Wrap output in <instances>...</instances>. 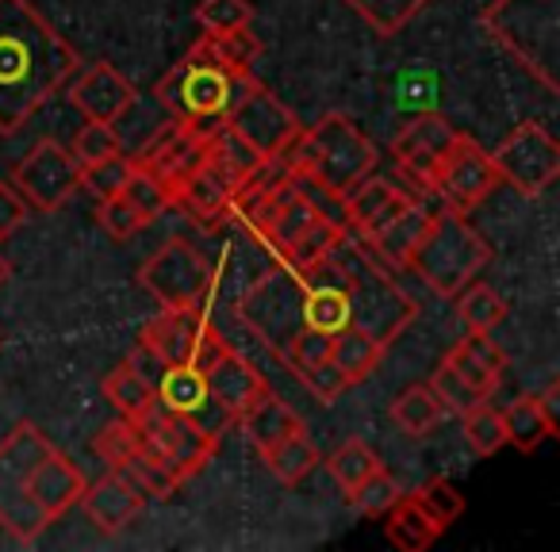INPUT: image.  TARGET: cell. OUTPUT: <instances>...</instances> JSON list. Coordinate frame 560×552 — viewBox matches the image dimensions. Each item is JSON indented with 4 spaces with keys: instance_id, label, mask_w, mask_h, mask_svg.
Returning a JSON list of instances; mask_svg holds the SVG:
<instances>
[{
    "instance_id": "91938a15",
    "label": "cell",
    "mask_w": 560,
    "mask_h": 552,
    "mask_svg": "<svg viewBox=\"0 0 560 552\" xmlns=\"http://www.w3.org/2000/svg\"><path fill=\"white\" fill-rule=\"evenodd\" d=\"M9 272H12V265H9V257H4V254H0V284H4V281H9Z\"/></svg>"
},
{
    "instance_id": "4dcf8cb0",
    "label": "cell",
    "mask_w": 560,
    "mask_h": 552,
    "mask_svg": "<svg viewBox=\"0 0 560 552\" xmlns=\"http://www.w3.org/2000/svg\"><path fill=\"white\" fill-rule=\"evenodd\" d=\"M261 460L269 465V472L277 475L280 483H300L307 472H315V468L323 465L319 449L312 445V437L304 434V430H296V434L280 437L277 445H269V449L261 453Z\"/></svg>"
},
{
    "instance_id": "e0dca14e",
    "label": "cell",
    "mask_w": 560,
    "mask_h": 552,
    "mask_svg": "<svg viewBox=\"0 0 560 552\" xmlns=\"http://www.w3.org/2000/svg\"><path fill=\"white\" fill-rule=\"evenodd\" d=\"M81 506H85L89 521H93L101 533L116 537L142 514L147 495H142L131 480H124L119 472H108L104 480L85 483V491H81Z\"/></svg>"
},
{
    "instance_id": "8fae6325",
    "label": "cell",
    "mask_w": 560,
    "mask_h": 552,
    "mask_svg": "<svg viewBox=\"0 0 560 552\" xmlns=\"http://www.w3.org/2000/svg\"><path fill=\"white\" fill-rule=\"evenodd\" d=\"M223 124L231 127L257 157L280 154V150L292 142V134L300 131V119L292 116V108H284V101H277L261 81H254V73L242 78L238 96H234Z\"/></svg>"
},
{
    "instance_id": "f907efd6",
    "label": "cell",
    "mask_w": 560,
    "mask_h": 552,
    "mask_svg": "<svg viewBox=\"0 0 560 552\" xmlns=\"http://www.w3.org/2000/svg\"><path fill=\"white\" fill-rule=\"evenodd\" d=\"M73 157L81 165H93V162H104V157L119 154V139H116V127L112 124H101V119H85V127L78 131L73 139Z\"/></svg>"
},
{
    "instance_id": "8d00e7d4",
    "label": "cell",
    "mask_w": 560,
    "mask_h": 552,
    "mask_svg": "<svg viewBox=\"0 0 560 552\" xmlns=\"http://www.w3.org/2000/svg\"><path fill=\"white\" fill-rule=\"evenodd\" d=\"M346 4H350L381 39H392V35H399L422 9H427L430 0H346Z\"/></svg>"
},
{
    "instance_id": "d6a6232c",
    "label": "cell",
    "mask_w": 560,
    "mask_h": 552,
    "mask_svg": "<svg viewBox=\"0 0 560 552\" xmlns=\"http://www.w3.org/2000/svg\"><path fill=\"white\" fill-rule=\"evenodd\" d=\"M381 357H384V350L358 327H346L342 334H335V345H330V361L342 368V376L350 380V388L361 380H369L373 368L381 365Z\"/></svg>"
},
{
    "instance_id": "681fc988",
    "label": "cell",
    "mask_w": 560,
    "mask_h": 552,
    "mask_svg": "<svg viewBox=\"0 0 560 552\" xmlns=\"http://www.w3.org/2000/svg\"><path fill=\"white\" fill-rule=\"evenodd\" d=\"M312 219H315V211L307 208V203L300 200V196H289V200L280 203V211L272 215L269 231H265L261 238L269 242V246L277 249V254H284V246H289V242L296 238V234L304 231V226L312 223Z\"/></svg>"
},
{
    "instance_id": "7bdbcfd3",
    "label": "cell",
    "mask_w": 560,
    "mask_h": 552,
    "mask_svg": "<svg viewBox=\"0 0 560 552\" xmlns=\"http://www.w3.org/2000/svg\"><path fill=\"white\" fill-rule=\"evenodd\" d=\"M460 419H465V442L472 445L476 457H491V453H499L506 445L503 414H499L488 399H483V403H476V407H468Z\"/></svg>"
},
{
    "instance_id": "680465c9",
    "label": "cell",
    "mask_w": 560,
    "mask_h": 552,
    "mask_svg": "<svg viewBox=\"0 0 560 552\" xmlns=\"http://www.w3.org/2000/svg\"><path fill=\"white\" fill-rule=\"evenodd\" d=\"M537 407H541V414L549 419V426L557 430L560 426V384L557 380H552L549 388H545L541 396H537Z\"/></svg>"
},
{
    "instance_id": "1f68e13d",
    "label": "cell",
    "mask_w": 560,
    "mask_h": 552,
    "mask_svg": "<svg viewBox=\"0 0 560 552\" xmlns=\"http://www.w3.org/2000/svg\"><path fill=\"white\" fill-rule=\"evenodd\" d=\"M342 234H346L342 226H335V223H327V219L315 215L312 223H307L304 231H300L296 238L284 246V254H280V257H284L292 269H300L307 277V272H315L323 261H327L330 249L342 242Z\"/></svg>"
},
{
    "instance_id": "d4e9b609",
    "label": "cell",
    "mask_w": 560,
    "mask_h": 552,
    "mask_svg": "<svg viewBox=\"0 0 560 552\" xmlns=\"http://www.w3.org/2000/svg\"><path fill=\"white\" fill-rule=\"evenodd\" d=\"M238 422H242V434L249 437V445H254L257 453H265L269 445H277L280 437H289V434H296V430H304L300 414L292 411L284 399L272 396V391H265V396L257 399L249 411H242Z\"/></svg>"
},
{
    "instance_id": "db71d44e",
    "label": "cell",
    "mask_w": 560,
    "mask_h": 552,
    "mask_svg": "<svg viewBox=\"0 0 560 552\" xmlns=\"http://www.w3.org/2000/svg\"><path fill=\"white\" fill-rule=\"evenodd\" d=\"M296 373H300V380L307 384V391H312L323 407H330L338 396H342V391H350V380H346L342 368H338L335 361H319V365L296 368Z\"/></svg>"
},
{
    "instance_id": "11a10c76",
    "label": "cell",
    "mask_w": 560,
    "mask_h": 552,
    "mask_svg": "<svg viewBox=\"0 0 560 552\" xmlns=\"http://www.w3.org/2000/svg\"><path fill=\"white\" fill-rule=\"evenodd\" d=\"M124 365L131 368V373L139 376V380L147 384V388H154V391H158V384H162L165 368H170V365H165V357H162V353H158L150 342H142V338H139V342H135V350L127 353V361H124Z\"/></svg>"
},
{
    "instance_id": "8992f818",
    "label": "cell",
    "mask_w": 560,
    "mask_h": 552,
    "mask_svg": "<svg viewBox=\"0 0 560 552\" xmlns=\"http://www.w3.org/2000/svg\"><path fill=\"white\" fill-rule=\"evenodd\" d=\"M304 296H307V277L280 257L272 269H265L261 277L242 292L238 315L257 334V342L269 345L280 357H289L292 342L307 330Z\"/></svg>"
},
{
    "instance_id": "603a6c76",
    "label": "cell",
    "mask_w": 560,
    "mask_h": 552,
    "mask_svg": "<svg viewBox=\"0 0 560 552\" xmlns=\"http://www.w3.org/2000/svg\"><path fill=\"white\" fill-rule=\"evenodd\" d=\"M430 215H434V211H427L419 200H407L404 208H399L396 215H392L388 223L381 226V231L369 234V238H365L369 249H373L381 261L396 265V269H407L415 246H419V238L427 234Z\"/></svg>"
},
{
    "instance_id": "cb8c5ba5",
    "label": "cell",
    "mask_w": 560,
    "mask_h": 552,
    "mask_svg": "<svg viewBox=\"0 0 560 552\" xmlns=\"http://www.w3.org/2000/svg\"><path fill=\"white\" fill-rule=\"evenodd\" d=\"M407 200H411V196H407L404 188L388 185V180L365 177L358 188L346 192V223L369 238V234L381 231V226L388 223V219L396 215Z\"/></svg>"
},
{
    "instance_id": "bcb514c9",
    "label": "cell",
    "mask_w": 560,
    "mask_h": 552,
    "mask_svg": "<svg viewBox=\"0 0 560 552\" xmlns=\"http://www.w3.org/2000/svg\"><path fill=\"white\" fill-rule=\"evenodd\" d=\"M292 188H296V196L319 219H327V223H335V226H342V231H350V223H346V196L330 192V188L323 185V180H315L312 173H292Z\"/></svg>"
},
{
    "instance_id": "f1b7e54d",
    "label": "cell",
    "mask_w": 560,
    "mask_h": 552,
    "mask_svg": "<svg viewBox=\"0 0 560 552\" xmlns=\"http://www.w3.org/2000/svg\"><path fill=\"white\" fill-rule=\"evenodd\" d=\"M304 322L307 330H319V334H342L346 327H353V307L350 292L342 284H307L304 296Z\"/></svg>"
},
{
    "instance_id": "ba28073f",
    "label": "cell",
    "mask_w": 560,
    "mask_h": 552,
    "mask_svg": "<svg viewBox=\"0 0 560 552\" xmlns=\"http://www.w3.org/2000/svg\"><path fill=\"white\" fill-rule=\"evenodd\" d=\"M131 422H135V434H139V449L147 453V457L162 460L180 483L192 480L219 449V437L203 434V430L196 426L192 419H185V414L165 411L158 399Z\"/></svg>"
},
{
    "instance_id": "b9f144b4",
    "label": "cell",
    "mask_w": 560,
    "mask_h": 552,
    "mask_svg": "<svg viewBox=\"0 0 560 552\" xmlns=\"http://www.w3.org/2000/svg\"><path fill=\"white\" fill-rule=\"evenodd\" d=\"M104 396H108V403L116 407L124 419H139V414L158 399L154 388H147V384H142L127 365L112 368V373L104 376Z\"/></svg>"
},
{
    "instance_id": "ee69618b",
    "label": "cell",
    "mask_w": 560,
    "mask_h": 552,
    "mask_svg": "<svg viewBox=\"0 0 560 552\" xmlns=\"http://www.w3.org/2000/svg\"><path fill=\"white\" fill-rule=\"evenodd\" d=\"M196 24H200L208 35L254 27V4H249V0H200Z\"/></svg>"
},
{
    "instance_id": "4316f807",
    "label": "cell",
    "mask_w": 560,
    "mask_h": 552,
    "mask_svg": "<svg viewBox=\"0 0 560 552\" xmlns=\"http://www.w3.org/2000/svg\"><path fill=\"white\" fill-rule=\"evenodd\" d=\"M384 537H388V544L399 552H427L430 544L442 537V529L411 503V495H404L388 514H384Z\"/></svg>"
},
{
    "instance_id": "ab89813d",
    "label": "cell",
    "mask_w": 560,
    "mask_h": 552,
    "mask_svg": "<svg viewBox=\"0 0 560 552\" xmlns=\"http://www.w3.org/2000/svg\"><path fill=\"white\" fill-rule=\"evenodd\" d=\"M112 472H119L124 480H131L147 498H173V495H177V488H180L177 475H173L162 460L147 457L142 449L131 453V457H127L119 468H112Z\"/></svg>"
},
{
    "instance_id": "5b68a950",
    "label": "cell",
    "mask_w": 560,
    "mask_h": 552,
    "mask_svg": "<svg viewBox=\"0 0 560 552\" xmlns=\"http://www.w3.org/2000/svg\"><path fill=\"white\" fill-rule=\"evenodd\" d=\"M55 449L47 434L32 422H16L9 437L0 442V529H9L20 544H32L43 537L50 518L35 503V472L43 457Z\"/></svg>"
},
{
    "instance_id": "9c48e42d",
    "label": "cell",
    "mask_w": 560,
    "mask_h": 552,
    "mask_svg": "<svg viewBox=\"0 0 560 552\" xmlns=\"http://www.w3.org/2000/svg\"><path fill=\"white\" fill-rule=\"evenodd\" d=\"M307 131H312L315 142V162L307 173L315 180H323L330 192L346 196L350 188H358L361 180L376 173V146L365 139V131L353 119L330 111Z\"/></svg>"
},
{
    "instance_id": "484cf974",
    "label": "cell",
    "mask_w": 560,
    "mask_h": 552,
    "mask_svg": "<svg viewBox=\"0 0 560 552\" xmlns=\"http://www.w3.org/2000/svg\"><path fill=\"white\" fill-rule=\"evenodd\" d=\"M231 192H234V188L226 185L215 169H208V165H203L200 173H192V177L177 188L173 203H180V208H185L192 219H200V223H211V219L226 215V208H231Z\"/></svg>"
},
{
    "instance_id": "7402d4cb",
    "label": "cell",
    "mask_w": 560,
    "mask_h": 552,
    "mask_svg": "<svg viewBox=\"0 0 560 552\" xmlns=\"http://www.w3.org/2000/svg\"><path fill=\"white\" fill-rule=\"evenodd\" d=\"M81 491H85V475L73 465L66 453L50 449L43 457L39 472H35V503L47 514L50 521H58L73 503H81Z\"/></svg>"
},
{
    "instance_id": "7a4b0ae2",
    "label": "cell",
    "mask_w": 560,
    "mask_h": 552,
    "mask_svg": "<svg viewBox=\"0 0 560 552\" xmlns=\"http://www.w3.org/2000/svg\"><path fill=\"white\" fill-rule=\"evenodd\" d=\"M323 265H330L346 281L342 289L350 292L353 327L365 330L381 350H388V345L415 322L419 304L381 269V257L369 249V242L365 246H353L342 234V242L330 249V257Z\"/></svg>"
},
{
    "instance_id": "3957f363",
    "label": "cell",
    "mask_w": 560,
    "mask_h": 552,
    "mask_svg": "<svg viewBox=\"0 0 560 552\" xmlns=\"http://www.w3.org/2000/svg\"><path fill=\"white\" fill-rule=\"evenodd\" d=\"M480 24L545 93H560V0H491Z\"/></svg>"
},
{
    "instance_id": "d6986e66",
    "label": "cell",
    "mask_w": 560,
    "mask_h": 552,
    "mask_svg": "<svg viewBox=\"0 0 560 552\" xmlns=\"http://www.w3.org/2000/svg\"><path fill=\"white\" fill-rule=\"evenodd\" d=\"M203 380H208L211 399H215V403H223L234 419H238L242 411H249V407H254L257 399L269 391L265 376L234 350H226L219 361H211V365L203 368Z\"/></svg>"
},
{
    "instance_id": "ac0fdd59",
    "label": "cell",
    "mask_w": 560,
    "mask_h": 552,
    "mask_svg": "<svg viewBox=\"0 0 560 552\" xmlns=\"http://www.w3.org/2000/svg\"><path fill=\"white\" fill-rule=\"evenodd\" d=\"M208 322L211 319L203 307H165L162 315H154L142 327V342L154 345L165 357V365H188Z\"/></svg>"
},
{
    "instance_id": "7dc6e473",
    "label": "cell",
    "mask_w": 560,
    "mask_h": 552,
    "mask_svg": "<svg viewBox=\"0 0 560 552\" xmlns=\"http://www.w3.org/2000/svg\"><path fill=\"white\" fill-rule=\"evenodd\" d=\"M96 223H101L116 242H127L131 234H139L150 219L142 215L124 192H116V196H108V200H96Z\"/></svg>"
},
{
    "instance_id": "f546056e",
    "label": "cell",
    "mask_w": 560,
    "mask_h": 552,
    "mask_svg": "<svg viewBox=\"0 0 560 552\" xmlns=\"http://www.w3.org/2000/svg\"><path fill=\"white\" fill-rule=\"evenodd\" d=\"M196 47H200L215 66H223L226 73H234V78H249L257 55H261V39L254 35V27H238V32H223V35H203Z\"/></svg>"
},
{
    "instance_id": "ffe728a7",
    "label": "cell",
    "mask_w": 560,
    "mask_h": 552,
    "mask_svg": "<svg viewBox=\"0 0 560 552\" xmlns=\"http://www.w3.org/2000/svg\"><path fill=\"white\" fill-rule=\"evenodd\" d=\"M112 127H116L119 154H127L131 162H139L142 154H150V150H154L158 142L177 127V119H173L170 111L154 101V96H135V101L127 104L116 119H112Z\"/></svg>"
},
{
    "instance_id": "7c38bea8",
    "label": "cell",
    "mask_w": 560,
    "mask_h": 552,
    "mask_svg": "<svg viewBox=\"0 0 560 552\" xmlns=\"http://www.w3.org/2000/svg\"><path fill=\"white\" fill-rule=\"evenodd\" d=\"M139 281L162 307H203L211 292V269L200 249L188 242H170L142 265Z\"/></svg>"
},
{
    "instance_id": "816d5d0a",
    "label": "cell",
    "mask_w": 560,
    "mask_h": 552,
    "mask_svg": "<svg viewBox=\"0 0 560 552\" xmlns=\"http://www.w3.org/2000/svg\"><path fill=\"white\" fill-rule=\"evenodd\" d=\"M124 196H127V200H131L135 208H139L147 219L162 215V211L170 208V196H165L162 180H158L150 169H142V165H131V177H127V185H124Z\"/></svg>"
},
{
    "instance_id": "d590c367",
    "label": "cell",
    "mask_w": 560,
    "mask_h": 552,
    "mask_svg": "<svg viewBox=\"0 0 560 552\" xmlns=\"http://www.w3.org/2000/svg\"><path fill=\"white\" fill-rule=\"evenodd\" d=\"M453 300H457V319L465 322L468 334H491L506 319V304L488 284H465Z\"/></svg>"
},
{
    "instance_id": "6da1fadb",
    "label": "cell",
    "mask_w": 560,
    "mask_h": 552,
    "mask_svg": "<svg viewBox=\"0 0 560 552\" xmlns=\"http://www.w3.org/2000/svg\"><path fill=\"white\" fill-rule=\"evenodd\" d=\"M73 73L78 55L32 0H0V134H16Z\"/></svg>"
},
{
    "instance_id": "74e56055",
    "label": "cell",
    "mask_w": 560,
    "mask_h": 552,
    "mask_svg": "<svg viewBox=\"0 0 560 552\" xmlns=\"http://www.w3.org/2000/svg\"><path fill=\"white\" fill-rule=\"evenodd\" d=\"M327 468H330V475H335L338 488L350 495V491L358 488L365 475H373L376 468H381V457H376L373 445H365L361 437H350V442H342L335 453H330Z\"/></svg>"
},
{
    "instance_id": "e575fe53",
    "label": "cell",
    "mask_w": 560,
    "mask_h": 552,
    "mask_svg": "<svg viewBox=\"0 0 560 552\" xmlns=\"http://www.w3.org/2000/svg\"><path fill=\"white\" fill-rule=\"evenodd\" d=\"M503 414V434H506V445H514L518 453H534L537 445L545 442V437L552 434L549 419L541 414V407H537V396H522L514 399Z\"/></svg>"
},
{
    "instance_id": "9a60e30c",
    "label": "cell",
    "mask_w": 560,
    "mask_h": 552,
    "mask_svg": "<svg viewBox=\"0 0 560 552\" xmlns=\"http://www.w3.org/2000/svg\"><path fill=\"white\" fill-rule=\"evenodd\" d=\"M453 134H457V127H450L442 116L427 111V116H419L415 124H407L404 131L396 134V142H392V154H396L399 169H404L415 185L430 192V188H434L438 162H442V154H445V146L453 142Z\"/></svg>"
},
{
    "instance_id": "5bb4252c",
    "label": "cell",
    "mask_w": 560,
    "mask_h": 552,
    "mask_svg": "<svg viewBox=\"0 0 560 552\" xmlns=\"http://www.w3.org/2000/svg\"><path fill=\"white\" fill-rule=\"evenodd\" d=\"M499 188V173L491 165L488 150L480 146L476 139L468 134H453V142L445 146L442 162H438V173H434V188L445 200V208L453 211H472L476 203H483L491 192Z\"/></svg>"
},
{
    "instance_id": "c3c4849f",
    "label": "cell",
    "mask_w": 560,
    "mask_h": 552,
    "mask_svg": "<svg viewBox=\"0 0 560 552\" xmlns=\"http://www.w3.org/2000/svg\"><path fill=\"white\" fill-rule=\"evenodd\" d=\"M93 453L108 468H119L127 457H131V453H139V434H135V422L124 419V414H119L116 422H108V426L93 437Z\"/></svg>"
},
{
    "instance_id": "83f0119b",
    "label": "cell",
    "mask_w": 560,
    "mask_h": 552,
    "mask_svg": "<svg viewBox=\"0 0 560 552\" xmlns=\"http://www.w3.org/2000/svg\"><path fill=\"white\" fill-rule=\"evenodd\" d=\"M154 396L165 411L192 419V414H200L203 407H208L211 391H208V380H203V373L196 365H170Z\"/></svg>"
},
{
    "instance_id": "44dd1931",
    "label": "cell",
    "mask_w": 560,
    "mask_h": 552,
    "mask_svg": "<svg viewBox=\"0 0 560 552\" xmlns=\"http://www.w3.org/2000/svg\"><path fill=\"white\" fill-rule=\"evenodd\" d=\"M445 365H453V373L476 391V396L491 399V391L499 388L506 373V353L499 342H491V334H468L465 342H457L445 353Z\"/></svg>"
},
{
    "instance_id": "f5cc1de1",
    "label": "cell",
    "mask_w": 560,
    "mask_h": 552,
    "mask_svg": "<svg viewBox=\"0 0 560 552\" xmlns=\"http://www.w3.org/2000/svg\"><path fill=\"white\" fill-rule=\"evenodd\" d=\"M430 391L438 396V403L445 407V411H457V414H465L468 407H476V403H483V396H476L472 388H468L465 380H460L457 373H453V365H438V373H434V380H430Z\"/></svg>"
},
{
    "instance_id": "52a82bcc",
    "label": "cell",
    "mask_w": 560,
    "mask_h": 552,
    "mask_svg": "<svg viewBox=\"0 0 560 552\" xmlns=\"http://www.w3.org/2000/svg\"><path fill=\"white\" fill-rule=\"evenodd\" d=\"M242 78L226 73L223 66H215L200 47H192V55L180 58L170 73L154 85V101L170 111L177 124H219L231 111L234 96H238Z\"/></svg>"
},
{
    "instance_id": "6f0895ef",
    "label": "cell",
    "mask_w": 560,
    "mask_h": 552,
    "mask_svg": "<svg viewBox=\"0 0 560 552\" xmlns=\"http://www.w3.org/2000/svg\"><path fill=\"white\" fill-rule=\"evenodd\" d=\"M27 211L32 208H27V200L20 196V188L9 185V180H0V242L27 223Z\"/></svg>"
},
{
    "instance_id": "f6af8a7d",
    "label": "cell",
    "mask_w": 560,
    "mask_h": 552,
    "mask_svg": "<svg viewBox=\"0 0 560 552\" xmlns=\"http://www.w3.org/2000/svg\"><path fill=\"white\" fill-rule=\"evenodd\" d=\"M131 157L127 154H112L104 162H93V165H81V188L93 192L96 200H108V196L124 192L127 177H131Z\"/></svg>"
},
{
    "instance_id": "9f6ffc18",
    "label": "cell",
    "mask_w": 560,
    "mask_h": 552,
    "mask_svg": "<svg viewBox=\"0 0 560 552\" xmlns=\"http://www.w3.org/2000/svg\"><path fill=\"white\" fill-rule=\"evenodd\" d=\"M330 345H335V338L330 334H319V330H304V334L292 342L289 350V365L292 368H307V365H319V361H330Z\"/></svg>"
},
{
    "instance_id": "60d3db41",
    "label": "cell",
    "mask_w": 560,
    "mask_h": 552,
    "mask_svg": "<svg viewBox=\"0 0 560 552\" xmlns=\"http://www.w3.org/2000/svg\"><path fill=\"white\" fill-rule=\"evenodd\" d=\"M411 503L419 506V510L427 514V518L434 521L442 533L460 518V514H465V495H460V491L453 488L450 480H427L411 495Z\"/></svg>"
},
{
    "instance_id": "836d02e7",
    "label": "cell",
    "mask_w": 560,
    "mask_h": 552,
    "mask_svg": "<svg viewBox=\"0 0 560 552\" xmlns=\"http://www.w3.org/2000/svg\"><path fill=\"white\" fill-rule=\"evenodd\" d=\"M442 414H445V407L438 403L430 384H415V388L399 391L396 403H392V422H396L407 437H427L430 430L442 422Z\"/></svg>"
},
{
    "instance_id": "2e32d148",
    "label": "cell",
    "mask_w": 560,
    "mask_h": 552,
    "mask_svg": "<svg viewBox=\"0 0 560 552\" xmlns=\"http://www.w3.org/2000/svg\"><path fill=\"white\" fill-rule=\"evenodd\" d=\"M135 96H139V89H135L112 62L85 66V73L70 85L73 108H78L85 119H101V124H112Z\"/></svg>"
},
{
    "instance_id": "277c9868",
    "label": "cell",
    "mask_w": 560,
    "mask_h": 552,
    "mask_svg": "<svg viewBox=\"0 0 560 552\" xmlns=\"http://www.w3.org/2000/svg\"><path fill=\"white\" fill-rule=\"evenodd\" d=\"M491 261V246L483 234L465 219V211L442 208L430 215L427 234L415 246L407 269H415L427 281L430 292L453 300L465 284L480 277V269Z\"/></svg>"
},
{
    "instance_id": "4fadbf2b",
    "label": "cell",
    "mask_w": 560,
    "mask_h": 552,
    "mask_svg": "<svg viewBox=\"0 0 560 552\" xmlns=\"http://www.w3.org/2000/svg\"><path fill=\"white\" fill-rule=\"evenodd\" d=\"M12 185L35 211H58L81 188V162L55 139H43L12 173Z\"/></svg>"
},
{
    "instance_id": "30bf717a",
    "label": "cell",
    "mask_w": 560,
    "mask_h": 552,
    "mask_svg": "<svg viewBox=\"0 0 560 552\" xmlns=\"http://www.w3.org/2000/svg\"><path fill=\"white\" fill-rule=\"evenodd\" d=\"M488 157L499 180H506L522 196H541L560 173V142L534 119L514 127Z\"/></svg>"
},
{
    "instance_id": "f35d334b",
    "label": "cell",
    "mask_w": 560,
    "mask_h": 552,
    "mask_svg": "<svg viewBox=\"0 0 560 552\" xmlns=\"http://www.w3.org/2000/svg\"><path fill=\"white\" fill-rule=\"evenodd\" d=\"M346 498H350L353 510L365 514V518H384V514H388L392 506L404 498V483H399L396 475L381 465L373 475H365V480H361Z\"/></svg>"
}]
</instances>
